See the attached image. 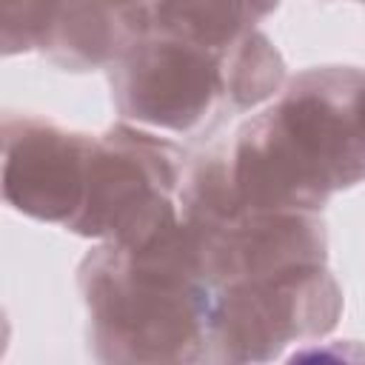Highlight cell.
I'll return each instance as SVG.
<instances>
[{
	"label": "cell",
	"instance_id": "12",
	"mask_svg": "<svg viewBox=\"0 0 365 365\" xmlns=\"http://www.w3.org/2000/svg\"><path fill=\"white\" fill-rule=\"evenodd\" d=\"M108 3H120V6H137V3H148V0H108Z\"/></svg>",
	"mask_w": 365,
	"mask_h": 365
},
{
	"label": "cell",
	"instance_id": "10",
	"mask_svg": "<svg viewBox=\"0 0 365 365\" xmlns=\"http://www.w3.org/2000/svg\"><path fill=\"white\" fill-rule=\"evenodd\" d=\"M285 83V63L265 34L245 31L228 51H222V100L234 111H248L279 94Z\"/></svg>",
	"mask_w": 365,
	"mask_h": 365
},
{
	"label": "cell",
	"instance_id": "7",
	"mask_svg": "<svg viewBox=\"0 0 365 365\" xmlns=\"http://www.w3.org/2000/svg\"><path fill=\"white\" fill-rule=\"evenodd\" d=\"M94 137L48 120L9 114L3 120V197L43 222L66 225L86 194V165Z\"/></svg>",
	"mask_w": 365,
	"mask_h": 365
},
{
	"label": "cell",
	"instance_id": "2",
	"mask_svg": "<svg viewBox=\"0 0 365 365\" xmlns=\"http://www.w3.org/2000/svg\"><path fill=\"white\" fill-rule=\"evenodd\" d=\"M91 342L106 362H194L208 356V302L194 231L171 222L137 245L103 242L80 265Z\"/></svg>",
	"mask_w": 365,
	"mask_h": 365
},
{
	"label": "cell",
	"instance_id": "11",
	"mask_svg": "<svg viewBox=\"0 0 365 365\" xmlns=\"http://www.w3.org/2000/svg\"><path fill=\"white\" fill-rule=\"evenodd\" d=\"M63 0H3V54L43 48Z\"/></svg>",
	"mask_w": 365,
	"mask_h": 365
},
{
	"label": "cell",
	"instance_id": "5",
	"mask_svg": "<svg viewBox=\"0 0 365 365\" xmlns=\"http://www.w3.org/2000/svg\"><path fill=\"white\" fill-rule=\"evenodd\" d=\"M111 91L123 120L182 134L222 97V54L145 31L111 66Z\"/></svg>",
	"mask_w": 365,
	"mask_h": 365
},
{
	"label": "cell",
	"instance_id": "9",
	"mask_svg": "<svg viewBox=\"0 0 365 365\" xmlns=\"http://www.w3.org/2000/svg\"><path fill=\"white\" fill-rule=\"evenodd\" d=\"M279 0H148V31L182 43L228 51L257 20L271 14Z\"/></svg>",
	"mask_w": 365,
	"mask_h": 365
},
{
	"label": "cell",
	"instance_id": "4",
	"mask_svg": "<svg viewBox=\"0 0 365 365\" xmlns=\"http://www.w3.org/2000/svg\"><path fill=\"white\" fill-rule=\"evenodd\" d=\"M342 311V294L325 262L211 288L208 356L220 362H262L285 345L328 334Z\"/></svg>",
	"mask_w": 365,
	"mask_h": 365
},
{
	"label": "cell",
	"instance_id": "1",
	"mask_svg": "<svg viewBox=\"0 0 365 365\" xmlns=\"http://www.w3.org/2000/svg\"><path fill=\"white\" fill-rule=\"evenodd\" d=\"M228 171L248 211L319 214L331 194L365 180V71L325 66L288 80L234 134Z\"/></svg>",
	"mask_w": 365,
	"mask_h": 365
},
{
	"label": "cell",
	"instance_id": "3",
	"mask_svg": "<svg viewBox=\"0 0 365 365\" xmlns=\"http://www.w3.org/2000/svg\"><path fill=\"white\" fill-rule=\"evenodd\" d=\"M182 171V151L174 143L114 125L91 143L86 194L66 228L114 245L145 242L180 220L174 197Z\"/></svg>",
	"mask_w": 365,
	"mask_h": 365
},
{
	"label": "cell",
	"instance_id": "8",
	"mask_svg": "<svg viewBox=\"0 0 365 365\" xmlns=\"http://www.w3.org/2000/svg\"><path fill=\"white\" fill-rule=\"evenodd\" d=\"M148 31V3L63 0L43 51L63 68L114 66Z\"/></svg>",
	"mask_w": 365,
	"mask_h": 365
},
{
	"label": "cell",
	"instance_id": "6",
	"mask_svg": "<svg viewBox=\"0 0 365 365\" xmlns=\"http://www.w3.org/2000/svg\"><path fill=\"white\" fill-rule=\"evenodd\" d=\"M185 225L197 237L202 274L211 288L325 262L328 240L319 214L237 208Z\"/></svg>",
	"mask_w": 365,
	"mask_h": 365
}]
</instances>
